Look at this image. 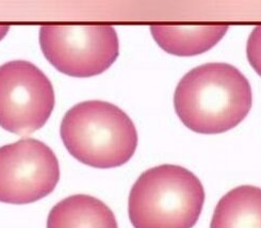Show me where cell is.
<instances>
[{
  "mask_svg": "<svg viewBox=\"0 0 261 228\" xmlns=\"http://www.w3.org/2000/svg\"><path fill=\"white\" fill-rule=\"evenodd\" d=\"M253 103L250 82L227 63L200 65L180 80L174 106L181 122L195 133L222 134L239 125Z\"/></svg>",
  "mask_w": 261,
  "mask_h": 228,
  "instance_id": "1",
  "label": "cell"
},
{
  "mask_svg": "<svg viewBox=\"0 0 261 228\" xmlns=\"http://www.w3.org/2000/svg\"><path fill=\"white\" fill-rule=\"evenodd\" d=\"M60 134L75 159L97 169L127 163L138 146L130 117L118 107L100 100L74 106L63 117Z\"/></svg>",
  "mask_w": 261,
  "mask_h": 228,
  "instance_id": "2",
  "label": "cell"
},
{
  "mask_svg": "<svg viewBox=\"0 0 261 228\" xmlns=\"http://www.w3.org/2000/svg\"><path fill=\"white\" fill-rule=\"evenodd\" d=\"M205 201L199 179L179 165L147 170L129 194V219L135 228H192Z\"/></svg>",
  "mask_w": 261,
  "mask_h": 228,
  "instance_id": "3",
  "label": "cell"
},
{
  "mask_svg": "<svg viewBox=\"0 0 261 228\" xmlns=\"http://www.w3.org/2000/svg\"><path fill=\"white\" fill-rule=\"evenodd\" d=\"M40 43L59 71L77 78L103 73L120 52L117 34L108 25H44Z\"/></svg>",
  "mask_w": 261,
  "mask_h": 228,
  "instance_id": "4",
  "label": "cell"
},
{
  "mask_svg": "<svg viewBox=\"0 0 261 228\" xmlns=\"http://www.w3.org/2000/svg\"><path fill=\"white\" fill-rule=\"evenodd\" d=\"M50 80L28 61L0 66V127L26 136L42 128L54 110Z\"/></svg>",
  "mask_w": 261,
  "mask_h": 228,
  "instance_id": "5",
  "label": "cell"
},
{
  "mask_svg": "<svg viewBox=\"0 0 261 228\" xmlns=\"http://www.w3.org/2000/svg\"><path fill=\"white\" fill-rule=\"evenodd\" d=\"M60 179L55 153L43 142L22 139L0 147V201L14 205L49 195Z\"/></svg>",
  "mask_w": 261,
  "mask_h": 228,
  "instance_id": "6",
  "label": "cell"
},
{
  "mask_svg": "<svg viewBox=\"0 0 261 228\" xmlns=\"http://www.w3.org/2000/svg\"><path fill=\"white\" fill-rule=\"evenodd\" d=\"M47 228H118L112 210L101 200L78 194L59 201L50 210Z\"/></svg>",
  "mask_w": 261,
  "mask_h": 228,
  "instance_id": "7",
  "label": "cell"
},
{
  "mask_svg": "<svg viewBox=\"0 0 261 228\" xmlns=\"http://www.w3.org/2000/svg\"><path fill=\"white\" fill-rule=\"evenodd\" d=\"M228 25L179 26L152 25L153 39L163 50L175 56H195L203 54L221 41Z\"/></svg>",
  "mask_w": 261,
  "mask_h": 228,
  "instance_id": "8",
  "label": "cell"
},
{
  "mask_svg": "<svg viewBox=\"0 0 261 228\" xmlns=\"http://www.w3.org/2000/svg\"><path fill=\"white\" fill-rule=\"evenodd\" d=\"M210 228H261V189L240 186L219 201Z\"/></svg>",
  "mask_w": 261,
  "mask_h": 228,
  "instance_id": "9",
  "label": "cell"
},
{
  "mask_svg": "<svg viewBox=\"0 0 261 228\" xmlns=\"http://www.w3.org/2000/svg\"><path fill=\"white\" fill-rule=\"evenodd\" d=\"M246 54L251 65L261 76V25L257 26L248 38Z\"/></svg>",
  "mask_w": 261,
  "mask_h": 228,
  "instance_id": "10",
  "label": "cell"
},
{
  "mask_svg": "<svg viewBox=\"0 0 261 228\" xmlns=\"http://www.w3.org/2000/svg\"><path fill=\"white\" fill-rule=\"evenodd\" d=\"M9 25H0V41L5 38V35L9 31Z\"/></svg>",
  "mask_w": 261,
  "mask_h": 228,
  "instance_id": "11",
  "label": "cell"
}]
</instances>
